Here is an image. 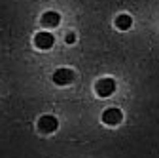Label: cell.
<instances>
[{
  "instance_id": "277c9868",
  "label": "cell",
  "mask_w": 159,
  "mask_h": 158,
  "mask_svg": "<svg viewBox=\"0 0 159 158\" xmlns=\"http://www.w3.org/2000/svg\"><path fill=\"white\" fill-rule=\"evenodd\" d=\"M57 126H59V122H57L55 116H42L38 120V130L42 133H51L57 130Z\"/></svg>"
},
{
  "instance_id": "3957f363",
  "label": "cell",
  "mask_w": 159,
  "mask_h": 158,
  "mask_svg": "<svg viewBox=\"0 0 159 158\" xmlns=\"http://www.w3.org/2000/svg\"><path fill=\"white\" fill-rule=\"evenodd\" d=\"M121 118H123V112L119 111V109H116V107L106 109V111L102 112V122L108 124V126H116V124H119V122H121Z\"/></svg>"
},
{
  "instance_id": "8992f818",
  "label": "cell",
  "mask_w": 159,
  "mask_h": 158,
  "mask_svg": "<svg viewBox=\"0 0 159 158\" xmlns=\"http://www.w3.org/2000/svg\"><path fill=\"white\" fill-rule=\"evenodd\" d=\"M59 21H61V15H59L57 12H46L44 15H42V23L44 27H48V29H53V27H57L59 25Z\"/></svg>"
},
{
  "instance_id": "7a4b0ae2",
  "label": "cell",
  "mask_w": 159,
  "mask_h": 158,
  "mask_svg": "<svg viewBox=\"0 0 159 158\" xmlns=\"http://www.w3.org/2000/svg\"><path fill=\"white\" fill-rule=\"evenodd\" d=\"M74 80V71L72 69H57L53 72V82L57 86H66Z\"/></svg>"
},
{
  "instance_id": "5b68a950",
  "label": "cell",
  "mask_w": 159,
  "mask_h": 158,
  "mask_svg": "<svg viewBox=\"0 0 159 158\" xmlns=\"http://www.w3.org/2000/svg\"><path fill=\"white\" fill-rule=\"evenodd\" d=\"M34 44L38 50H49L53 46V34L49 32H38L34 36Z\"/></svg>"
},
{
  "instance_id": "ba28073f",
  "label": "cell",
  "mask_w": 159,
  "mask_h": 158,
  "mask_svg": "<svg viewBox=\"0 0 159 158\" xmlns=\"http://www.w3.org/2000/svg\"><path fill=\"white\" fill-rule=\"evenodd\" d=\"M72 42H76V34L74 32H68L66 34V44H72Z\"/></svg>"
},
{
  "instance_id": "52a82bcc",
  "label": "cell",
  "mask_w": 159,
  "mask_h": 158,
  "mask_svg": "<svg viewBox=\"0 0 159 158\" xmlns=\"http://www.w3.org/2000/svg\"><path fill=\"white\" fill-rule=\"evenodd\" d=\"M131 25H133L131 15L121 13V15H117V17H116V27H117L119 31H129V29H131Z\"/></svg>"
},
{
  "instance_id": "6da1fadb",
  "label": "cell",
  "mask_w": 159,
  "mask_h": 158,
  "mask_svg": "<svg viewBox=\"0 0 159 158\" xmlns=\"http://www.w3.org/2000/svg\"><path fill=\"white\" fill-rule=\"evenodd\" d=\"M95 91L98 97H108L116 91V82L112 78H102V80H98L97 86H95Z\"/></svg>"
}]
</instances>
